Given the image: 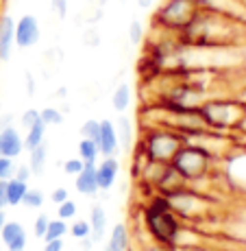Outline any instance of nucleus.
<instances>
[{
	"mask_svg": "<svg viewBox=\"0 0 246 251\" xmlns=\"http://www.w3.org/2000/svg\"><path fill=\"white\" fill-rule=\"evenodd\" d=\"M177 35L183 44L194 48H238L246 37V24L199 9L190 24Z\"/></svg>",
	"mask_w": 246,
	"mask_h": 251,
	"instance_id": "obj_1",
	"label": "nucleus"
},
{
	"mask_svg": "<svg viewBox=\"0 0 246 251\" xmlns=\"http://www.w3.org/2000/svg\"><path fill=\"white\" fill-rule=\"evenodd\" d=\"M181 223L183 221L172 212L170 201H168L166 195L153 192L151 199L142 207V225L153 243L172 247V240H175Z\"/></svg>",
	"mask_w": 246,
	"mask_h": 251,
	"instance_id": "obj_2",
	"label": "nucleus"
},
{
	"mask_svg": "<svg viewBox=\"0 0 246 251\" xmlns=\"http://www.w3.org/2000/svg\"><path fill=\"white\" fill-rule=\"evenodd\" d=\"M183 136L170 127H142V136L137 140V147L148 155V160L170 162L175 153L183 147Z\"/></svg>",
	"mask_w": 246,
	"mask_h": 251,
	"instance_id": "obj_3",
	"label": "nucleus"
},
{
	"mask_svg": "<svg viewBox=\"0 0 246 251\" xmlns=\"http://www.w3.org/2000/svg\"><path fill=\"white\" fill-rule=\"evenodd\" d=\"M170 207L183 223L190 225H199L202 221H207L214 212V203L211 199L201 190H194L192 186H185L181 190L168 195Z\"/></svg>",
	"mask_w": 246,
	"mask_h": 251,
	"instance_id": "obj_4",
	"label": "nucleus"
},
{
	"mask_svg": "<svg viewBox=\"0 0 246 251\" xmlns=\"http://www.w3.org/2000/svg\"><path fill=\"white\" fill-rule=\"evenodd\" d=\"M199 112L202 116V120H205L207 129L231 133L246 109L233 96H231V99L229 96H209V99L201 105Z\"/></svg>",
	"mask_w": 246,
	"mask_h": 251,
	"instance_id": "obj_5",
	"label": "nucleus"
},
{
	"mask_svg": "<svg viewBox=\"0 0 246 251\" xmlns=\"http://www.w3.org/2000/svg\"><path fill=\"white\" fill-rule=\"evenodd\" d=\"M170 164L183 179L187 183H192V181H201V179L211 177L216 160L211 155H207L202 149L183 142V147L175 153V157L170 160Z\"/></svg>",
	"mask_w": 246,
	"mask_h": 251,
	"instance_id": "obj_6",
	"label": "nucleus"
},
{
	"mask_svg": "<svg viewBox=\"0 0 246 251\" xmlns=\"http://www.w3.org/2000/svg\"><path fill=\"white\" fill-rule=\"evenodd\" d=\"M199 7L194 0H163L153 13V28L166 33H181L196 16Z\"/></svg>",
	"mask_w": 246,
	"mask_h": 251,
	"instance_id": "obj_7",
	"label": "nucleus"
},
{
	"mask_svg": "<svg viewBox=\"0 0 246 251\" xmlns=\"http://www.w3.org/2000/svg\"><path fill=\"white\" fill-rule=\"evenodd\" d=\"M40 37H42V28L35 16L26 13L20 20H16V46L18 48H22V50L33 48L40 42Z\"/></svg>",
	"mask_w": 246,
	"mask_h": 251,
	"instance_id": "obj_8",
	"label": "nucleus"
},
{
	"mask_svg": "<svg viewBox=\"0 0 246 251\" xmlns=\"http://www.w3.org/2000/svg\"><path fill=\"white\" fill-rule=\"evenodd\" d=\"M24 153V136H20L18 127L9 125V127L0 129V155L18 160Z\"/></svg>",
	"mask_w": 246,
	"mask_h": 251,
	"instance_id": "obj_9",
	"label": "nucleus"
},
{
	"mask_svg": "<svg viewBox=\"0 0 246 251\" xmlns=\"http://www.w3.org/2000/svg\"><path fill=\"white\" fill-rule=\"evenodd\" d=\"M96 144H98L100 157H109V155L118 153L120 142H118V133H115L113 120H109V118L100 120V131H98V138H96Z\"/></svg>",
	"mask_w": 246,
	"mask_h": 251,
	"instance_id": "obj_10",
	"label": "nucleus"
},
{
	"mask_svg": "<svg viewBox=\"0 0 246 251\" xmlns=\"http://www.w3.org/2000/svg\"><path fill=\"white\" fill-rule=\"evenodd\" d=\"M118 175H120V162L115 160V155L103 157L100 162H96V179H98V188L103 192L112 190Z\"/></svg>",
	"mask_w": 246,
	"mask_h": 251,
	"instance_id": "obj_11",
	"label": "nucleus"
},
{
	"mask_svg": "<svg viewBox=\"0 0 246 251\" xmlns=\"http://www.w3.org/2000/svg\"><path fill=\"white\" fill-rule=\"evenodd\" d=\"M16 46V20L11 16H0V61L11 59Z\"/></svg>",
	"mask_w": 246,
	"mask_h": 251,
	"instance_id": "obj_12",
	"label": "nucleus"
},
{
	"mask_svg": "<svg viewBox=\"0 0 246 251\" xmlns=\"http://www.w3.org/2000/svg\"><path fill=\"white\" fill-rule=\"evenodd\" d=\"M74 188L79 195L89 197V199H94L98 195L100 188H98V179H96V164H85L83 171L74 177Z\"/></svg>",
	"mask_w": 246,
	"mask_h": 251,
	"instance_id": "obj_13",
	"label": "nucleus"
},
{
	"mask_svg": "<svg viewBox=\"0 0 246 251\" xmlns=\"http://www.w3.org/2000/svg\"><path fill=\"white\" fill-rule=\"evenodd\" d=\"M131 249V229L127 223H115L109 238L105 243V251H129Z\"/></svg>",
	"mask_w": 246,
	"mask_h": 251,
	"instance_id": "obj_14",
	"label": "nucleus"
},
{
	"mask_svg": "<svg viewBox=\"0 0 246 251\" xmlns=\"http://www.w3.org/2000/svg\"><path fill=\"white\" fill-rule=\"evenodd\" d=\"M187 186V181L183 179V177L179 175V173L172 168V164H168L166 166V171H163V175H161V179L157 181V186H155V192H159V195H172V192H177V190H181V188H185Z\"/></svg>",
	"mask_w": 246,
	"mask_h": 251,
	"instance_id": "obj_15",
	"label": "nucleus"
},
{
	"mask_svg": "<svg viewBox=\"0 0 246 251\" xmlns=\"http://www.w3.org/2000/svg\"><path fill=\"white\" fill-rule=\"evenodd\" d=\"M89 236L94 243H100L107 236V212L103 205H94L89 212Z\"/></svg>",
	"mask_w": 246,
	"mask_h": 251,
	"instance_id": "obj_16",
	"label": "nucleus"
},
{
	"mask_svg": "<svg viewBox=\"0 0 246 251\" xmlns=\"http://www.w3.org/2000/svg\"><path fill=\"white\" fill-rule=\"evenodd\" d=\"M131 100H133L131 85H129V83H120L118 88L113 90V94H112V107L118 114H124L129 107H131Z\"/></svg>",
	"mask_w": 246,
	"mask_h": 251,
	"instance_id": "obj_17",
	"label": "nucleus"
},
{
	"mask_svg": "<svg viewBox=\"0 0 246 251\" xmlns=\"http://www.w3.org/2000/svg\"><path fill=\"white\" fill-rule=\"evenodd\" d=\"M115 133H118V142L122 149H133V123L124 114H120V118L115 120Z\"/></svg>",
	"mask_w": 246,
	"mask_h": 251,
	"instance_id": "obj_18",
	"label": "nucleus"
},
{
	"mask_svg": "<svg viewBox=\"0 0 246 251\" xmlns=\"http://www.w3.org/2000/svg\"><path fill=\"white\" fill-rule=\"evenodd\" d=\"M46 160H48V149L46 144H40V147L31 149L28 151V168H31L33 175H44L46 171Z\"/></svg>",
	"mask_w": 246,
	"mask_h": 251,
	"instance_id": "obj_19",
	"label": "nucleus"
},
{
	"mask_svg": "<svg viewBox=\"0 0 246 251\" xmlns=\"http://www.w3.org/2000/svg\"><path fill=\"white\" fill-rule=\"evenodd\" d=\"M46 125L42 123V118L37 120L35 125H31V127L26 129V136H24V151H31V149L40 147V144H44V138H46Z\"/></svg>",
	"mask_w": 246,
	"mask_h": 251,
	"instance_id": "obj_20",
	"label": "nucleus"
},
{
	"mask_svg": "<svg viewBox=\"0 0 246 251\" xmlns=\"http://www.w3.org/2000/svg\"><path fill=\"white\" fill-rule=\"evenodd\" d=\"M26 190H28V181L16 179V177L7 179V201H9V207L20 205L22 199H24V195H26Z\"/></svg>",
	"mask_w": 246,
	"mask_h": 251,
	"instance_id": "obj_21",
	"label": "nucleus"
},
{
	"mask_svg": "<svg viewBox=\"0 0 246 251\" xmlns=\"http://www.w3.org/2000/svg\"><path fill=\"white\" fill-rule=\"evenodd\" d=\"M79 157L85 164H96V162H98L100 151H98V144H96V140L81 138V142H79Z\"/></svg>",
	"mask_w": 246,
	"mask_h": 251,
	"instance_id": "obj_22",
	"label": "nucleus"
},
{
	"mask_svg": "<svg viewBox=\"0 0 246 251\" xmlns=\"http://www.w3.org/2000/svg\"><path fill=\"white\" fill-rule=\"evenodd\" d=\"M24 231L26 229L22 227V223H18V221H7V223L2 225V229H0V240H2V245L7 247L13 238H18V236L24 234Z\"/></svg>",
	"mask_w": 246,
	"mask_h": 251,
	"instance_id": "obj_23",
	"label": "nucleus"
},
{
	"mask_svg": "<svg viewBox=\"0 0 246 251\" xmlns=\"http://www.w3.org/2000/svg\"><path fill=\"white\" fill-rule=\"evenodd\" d=\"M44 201H46V195L40 188H28L22 199V205L28 207V210H40V207H44Z\"/></svg>",
	"mask_w": 246,
	"mask_h": 251,
	"instance_id": "obj_24",
	"label": "nucleus"
},
{
	"mask_svg": "<svg viewBox=\"0 0 246 251\" xmlns=\"http://www.w3.org/2000/svg\"><path fill=\"white\" fill-rule=\"evenodd\" d=\"M40 118L46 127H59L64 125V112L59 107H44L40 109Z\"/></svg>",
	"mask_w": 246,
	"mask_h": 251,
	"instance_id": "obj_25",
	"label": "nucleus"
},
{
	"mask_svg": "<svg viewBox=\"0 0 246 251\" xmlns=\"http://www.w3.org/2000/svg\"><path fill=\"white\" fill-rule=\"evenodd\" d=\"M67 234V223L64 219H50L48 221V227L44 234V240H52V238H64Z\"/></svg>",
	"mask_w": 246,
	"mask_h": 251,
	"instance_id": "obj_26",
	"label": "nucleus"
},
{
	"mask_svg": "<svg viewBox=\"0 0 246 251\" xmlns=\"http://www.w3.org/2000/svg\"><path fill=\"white\" fill-rule=\"evenodd\" d=\"M67 234H72V238H76V240L88 238L89 236V221H83V219L74 221L72 227H67Z\"/></svg>",
	"mask_w": 246,
	"mask_h": 251,
	"instance_id": "obj_27",
	"label": "nucleus"
},
{
	"mask_svg": "<svg viewBox=\"0 0 246 251\" xmlns=\"http://www.w3.org/2000/svg\"><path fill=\"white\" fill-rule=\"evenodd\" d=\"M76 216V203L72 199H66L64 203L57 205V219H64V221H72Z\"/></svg>",
	"mask_w": 246,
	"mask_h": 251,
	"instance_id": "obj_28",
	"label": "nucleus"
},
{
	"mask_svg": "<svg viewBox=\"0 0 246 251\" xmlns=\"http://www.w3.org/2000/svg\"><path fill=\"white\" fill-rule=\"evenodd\" d=\"M98 131H100V120H85L83 125H81V138H89V140H96L98 138Z\"/></svg>",
	"mask_w": 246,
	"mask_h": 251,
	"instance_id": "obj_29",
	"label": "nucleus"
},
{
	"mask_svg": "<svg viewBox=\"0 0 246 251\" xmlns=\"http://www.w3.org/2000/svg\"><path fill=\"white\" fill-rule=\"evenodd\" d=\"M129 40H131L133 46H139L146 37H144V26L139 20H133L131 24H129Z\"/></svg>",
	"mask_w": 246,
	"mask_h": 251,
	"instance_id": "obj_30",
	"label": "nucleus"
},
{
	"mask_svg": "<svg viewBox=\"0 0 246 251\" xmlns=\"http://www.w3.org/2000/svg\"><path fill=\"white\" fill-rule=\"evenodd\" d=\"M83 166H85V162L81 160L79 155H76V157H67V160L64 162V173L67 177H76L81 171H83Z\"/></svg>",
	"mask_w": 246,
	"mask_h": 251,
	"instance_id": "obj_31",
	"label": "nucleus"
},
{
	"mask_svg": "<svg viewBox=\"0 0 246 251\" xmlns=\"http://www.w3.org/2000/svg\"><path fill=\"white\" fill-rule=\"evenodd\" d=\"M48 214H44V212H40V214L35 216V221H33V234L37 236V238H44L46 234V227H48Z\"/></svg>",
	"mask_w": 246,
	"mask_h": 251,
	"instance_id": "obj_32",
	"label": "nucleus"
},
{
	"mask_svg": "<svg viewBox=\"0 0 246 251\" xmlns=\"http://www.w3.org/2000/svg\"><path fill=\"white\" fill-rule=\"evenodd\" d=\"M13 171H16V160L0 155V179H11Z\"/></svg>",
	"mask_w": 246,
	"mask_h": 251,
	"instance_id": "obj_33",
	"label": "nucleus"
},
{
	"mask_svg": "<svg viewBox=\"0 0 246 251\" xmlns=\"http://www.w3.org/2000/svg\"><path fill=\"white\" fill-rule=\"evenodd\" d=\"M37 120H40V109H26V112H22L20 116V127L22 129H28L31 125H35Z\"/></svg>",
	"mask_w": 246,
	"mask_h": 251,
	"instance_id": "obj_34",
	"label": "nucleus"
},
{
	"mask_svg": "<svg viewBox=\"0 0 246 251\" xmlns=\"http://www.w3.org/2000/svg\"><path fill=\"white\" fill-rule=\"evenodd\" d=\"M26 243H28V236H26V231H24V234H20L18 238H13L11 243L7 245V251H24L26 249Z\"/></svg>",
	"mask_w": 246,
	"mask_h": 251,
	"instance_id": "obj_35",
	"label": "nucleus"
},
{
	"mask_svg": "<svg viewBox=\"0 0 246 251\" xmlns=\"http://www.w3.org/2000/svg\"><path fill=\"white\" fill-rule=\"evenodd\" d=\"M66 199H70V192H67V188H55V190H52L50 201H52V203H55V205L64 203Z\"/></svg>",
	"mask_w": 246,
	"mask_h": 251,
	"instance_id": "obj_36",
	"label": "nucleus"
},
{
	"mask_svg": "<svg viewBox=\"0 0 246 251\" xmlns=\"http://www.w3.org/2000/svg\"><path fill=\"white\" fill-rule=\"evenodd\" d=\"M31 168H28V164H20V166H16V171H13V177L16 179H22V181H28L31 179Z\"/></svg>",
	"mask_w": 246,
	"mask_h": 251,
	"instance_id": "obj_37",
	"label": "nucleus"
},
{
	"mask_svg": "<svg viewBox=\"0 0 246 251\" xmlns=\"http://www.w3.org/2000/svg\"><path fill=\"white\" fill-rule=\"evenodd\" d=\"M66 243L64 238H52V240H44V251H64Z\"/></svg>",
	"mask_w": 246,
	"mask_h": 251,
	"instance_id": "obj_38",
	"label": "nucleus"
},
{
	"mask_svg": "<svg viewBox=\"0 0 246 251\" xmlns=\"http://www.w3.org/2000/svg\"><path fill=\"white\" fill-rule=\"evenodd\" d=\"M52 11L59 18H66L67 16V0H52Z\"/></svg>",
	"mask_w": 246,
	"mask_h": 251,
	"instance_id": "obj_39",
	"label": "nucleus"
},
{
	"mask_svg": "<svg viewBox=\"0 0 246 251\" xmlns=\"http://www.w3.org/2000/svg\"><path fill=\"white\" fill-rule=\"evenodd\" d=\"M9 201H7V179H0V210H7Z\"/></svg>",
	"mask_w": 246,
	"mask_h": 251,
	"instance_id": "obj_40",
	"label": "nucleus"
},
{
	"mask_svg": "<svg viewBox=\"0 0 246 251\" xmlns=\"http://www.w3.org/2000/svg\"><path fill=\"white\" fill-rule=\"evenodd\" d=\"M142 251H172L170 247H168V245H159V243H148V245H144L142 247Z\"/></svg>",
	"mask_w": 246,
	"mask_h": 251,
	"instance_id": "obj_41",
	"label": "nucleus"
},
{
	"mask_svg": "<svg viewBox=\"0 0 246 251\" xmlns=\"http://www.w3.org/2000/svg\"><path fill=\"white\" fill-rule=\"evenodd\" d=\"M9 125H13V116H11V114L0 116V129H2V127H9Z\"/></svg>",
	"mask_w": 246,
	"mask_h": 251,
	"instance_id": "obj_42",
	"label": "nucleus"
},
{
	"mask_svg": "<svg viewBox=\"0 0 246 251\" xmlns=\"http://www.w3.org/2000/svg\"><path fill=\"white\" fill-rule=\"evenodd\" d=\"M153 2H155V0H137V7L139 9H151Z\"/></svg>",
	"mask_w": 246,
	"mask_h": 251,
	"instance_id": "obj_43",
	"label": "nucleus"
},
{
	"mask_svg": "<svg viewBox=\"0 0 246 251\" xmlns=\"http://www.w3.org/2000/svg\"><path fill=\"white\" fill-rule=\"evenodd\" d=\"M7 223V212L4 210H0V229H2V225Z\"/></svg>",
	"mask_w": 246,
	"mask_h": 251,
	"instance_id": "obj_44",
	"label": "nucleus"
}]
</instances>
